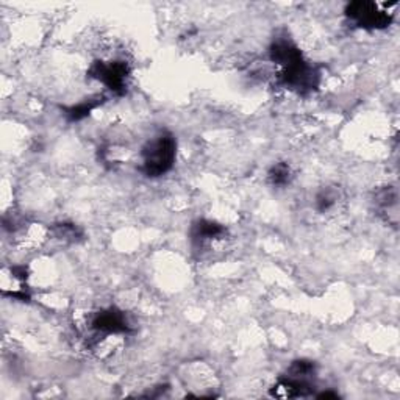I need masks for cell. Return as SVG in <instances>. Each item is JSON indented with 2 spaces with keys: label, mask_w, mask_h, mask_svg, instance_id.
<instances>
[{
  "label": "cell",
  "mask_w": 400,
  "mask_h": 400,
  "mask_svg": "<svg viewBox=\"0 0 400 400\" xmlns=\"http://www.w3.org/2000/svg\"><path fill=\"white\" fill-rule=\"evenodd\" d=\"M269 59L278 67V83L299 94H308L319 86L321 74L309 63L292 40L275 38L269 46Z\"/></svg>",
  "instance_id": "obj_1"
},
{
  "label": "cell",
  "mask_w": 400,
  "mask_h": 400,
  "mask_svg": "<svg viewBox=\"0 0 400 400\" xmlns=\"http://www.w3.org/2000/svg\"><path fill=\"white\" fill-rule=\"evenodd\" d=\"M177 158V139L171 132H160L141 149V171L149 178L168 173Z\"/></svg>",
  "instance_id": "obj_2"
},
{
  "label": "cell",
  "mask_w": 400,
  "mask_h": 400,
  "mask_svg": "<svg viewBox=\"0 0 400 400\" xmlns=\"http://www.w3.org/2000/svg\"><path fill=\"white\" fill-rule=\"evenodd\" d=\"M392 5L369 2V0H357V2L345 5L344 16L357 28L384 30L394 21V13L389 10V6Z\"/></svg>",
  "instance_id": "obj_3"
},
{
  "label": "cell",
  "mask_w": 400,
  "mask_h": 400,
  "mask_svg": "<svg viewBox=\"0 0 400 400\" xmlns=\"http://www.w3.org/2000/svg\"><path fill=\"white\" fill-rule=\"evenodd\" d=\"M88 75L97 80L115 96H124L132 79L130 64L124 59H99L89 67Z\"/></svg>",
  "instance_id": "obj_4"
},
{
  "label": "cell",
  "mask_w": 400,
  "mask_h": 400,
  "mask_svg": "<svg viewBox=\"0 0 400 400\" xmlns=\"http://www.w3.org/2000/svg\"><path fill=\"white\" fill-rule=\"evenodd\" d=\"M91 328L99 335H127L132 331L127 314L116 307H110L97 312L91 319Z\"/></svg>",
  "instance_id": "obj_5"
},
{
  "label": "cell",
  "mask_w": 400,
  "mask_h": 400,
  "mask_svg": "<svg viewBox=\"0 0 400 400\" xmlns=\"http://www.w3.org/2000/svg\"><path fill=\"white\" fill-rule=\"evenodd\" d=\"M314 384L312 380L292 379L288 375H282L270 388L269 394L277 399H297V397H308L313 396Z\"/></svg>",
  "instance_id": "obj_6"
},
{
  "label": "cell",
  "mask_w": 400,
  "mask_h": 400,
  "mask_svg": "<svg viewBox=\"0 0 400 400\" xmlns=\"http://www.w3.org/2000/svg\"><path fill=\"white\" fill-rule=\"evenodd\" d=\"M227 235V229L224 227L222 224H219L216 221H211V219H199L193 224L191 229V238L195 244H205L211 243V241L222 239Z\"/></svg>",
  "instance_id": "obj_7"
},
{
  "label": "cell",
  "mask_w": 400,
  "mask_h": 400,
  "mask_svg": "<svg viewBox=\"0 0 400 400\" xmlns=\"http://www.w3.org/2000/svg\"><path fill=\"white\" fill-rule=\"evenodd\" d=\"M294 178V172L290 163L278 161L270 166L268 171V183L274 188H286L290 186Z\"/></svg>",
  "instance_id": "obj_8"
},
{
  "label": "cell",
  "mask_w": 400,
  "mask_h": 400,
  "mask_svg": "<svg viewBox=\"0 0 400 400\" xmlns=\"http://www.w3.org/2000/svg\"><path fill=\"white\" fill-rule=\"evenodd\" d=\"M316 371H318V366H316L314 361L312 360H294L290 365V367L286 369V374L292 379H302V380H313Z\"/></svg>",
  "instance_id": "obj_9"
},
{
  "label": "cell",
  "mask_w": 400,
  "mask_h": 400,
  "mask_svg": "<svg viewBox=\"0 0 400 400\" xmlns=\"http://www.w3.org/2000/svg\"><path fill=\"white\" fill-rule=\"evenodd\" d=\"M102 103V97H94V99H86L85 102H80L77 105H72L71 108L66 110V118L69 122H79L88 118L91 113Z\"/></svg>",
  "instance_id": "obj_10"
},
{
  "label": "cell",
  "mask_w": 400,
  "mask_h": 400,
  "mask_svg": "<svg viewBox=\"0 0 400 400\" xmlns=\"http://www.w3.org/2000/svg\"><path fill=\"white\" fill-rule=\"evenodd\" d=\"M397 199H399V195H397V191H396V188H384V190L379 191V194H377V198H375V203L379 205V208L382 211H384V213H389L391 210H397Z\"/></svg>",
  "instance_id": "obj_11"
},
{
  "label": "cell",
  "mask_w": 400,
  "mask_h": 400,
  "mask_svg": "<svg viewBox=\"0 0 400 400\" xmlns=\"http://www.w3.org/2000/svg\"><path fill=\"white\" fill-rule=\"evenodd\" d=\"M338 203V195L333 190H321L318 194H316V200H314V207L319 213H327L331 208H335V205Z\"/></svg>",
  "instance_id": "obj_12"
},
{
  "label": "cell",
  "mask_w": 400,
  "mask_h": 400,
  "mask_svg": "<svg viewBox=\"0 0 400 400\" xmlns=\"http://www.w3.org/2000/svg\"><path fill=\"white\" fill-rule=\"evenodd\" d=\"M57 235L59 238H63V239H71V241H75L77 238L81 236V232L79 230V227L75 224H58L57 227Z\"/></svg>",
  "instance_id": "obj_13"
},
{
  "label": "cell",
  "mask_w": 400,
  "mask_h": 400,
  "mask_svg": "<svg viewBox=\"0 0 400 400\" xmlns=\"http://www.w3.org/2000/svg\"><path fill=\"white\" fill-rule=\"evenodd\" d=\"M316 397H318V399H338L339 394H338V392H333V391H324V392H321V394H316Z\"/></svg>",
  "instance_id": "obj_14"
}]
</instances>
